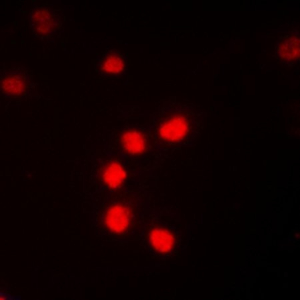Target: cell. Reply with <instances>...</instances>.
Wrapping results in <instances>:
<instances>
[{"mask_svg":"<svg viewBox=\"0 0 300 300\" xmlns=\"http://www.w3.org/2000/svg\"><path fill=\"white\" fill-rule=\"evenodd\" d=\"M107 224L111 229L120 233L127 228L129 221V214L127 209L122 206H116L108 212Z\"/></svg>","mask_w":300,"mask_h":300,"instance_id":"cell-3","label":"cell"},{"mask_svg":"<svg viewBox=\"0 0 300 300\" xmlns=\"http://www.w3.org/2000/svg\"><path fill=\"white\" fill-rule=\"evenodd\" d=\"M112 174L107 171L104 175V180L111 187L116 188L122 183L126 177V173L118 164L112 166Z\"/></svg>","mask_w":300,"mask_h":300,"instance_id":"cell-4","label":"cell"},{"mask_svg":"<svg viewBox=\"0 0 300 300\" xmlns=\"http://www.w3.org/2000/svg\"><path fill=\"white\" fill-rule=\"evenodd\" d=\"M32 176L33 174L32 173H28L27 174V177L29 178H32Z\"/></svg>","mask_w":300,"mask_h":300,"instance_id":"cell-5","label":"cell"},{"mask_svg":"<svg viewBox=\"0 0 300 300\" xmlns=\"http://www.w3.org/2000/svg\"><path fill=\"white\" fill-rule=\"evenodd\" d=\"M149 238L152 248L159 253H169L173 248L174 238L173 234L167 230L154 229L151 232Z\"/></svg>","mask_w":300,"mask_h":300,"instance_id":"cell-2","label":"cell"},{"mask_svg":"<svg viewBox=\"0 0 300 300\" xmlns=\"http://www.w3.org/2000/svg\"><path fill=\"white\" fill-rule=\"evenodd\" d=\"M123 148L132 155L142 154L145 149L146 141L144 135L137 130H129L123 135L121 139Z\"/></svg>","mask_w":300,"mask_h":300,"instance_id":"cell-1","label":"cell"}]
</instances>
